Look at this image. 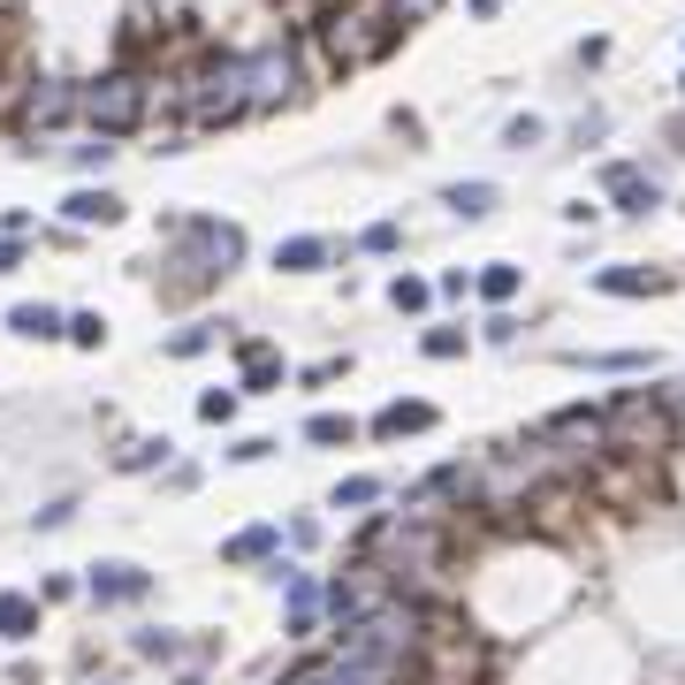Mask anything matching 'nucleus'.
Here are the masks:
<instances>
[{
  "label": "nucleus",
  "instance_id": "f3484780",
  "mask_svg": "<svg viewBox=\"0 0 685 685\" xmlns=\"http://www.w3.org/2000/svg\"><path fill=\"white\" fill-rule=\"evenodd\" d=\"M282 381V358L267 342H244V388H275Z\"/></svg>",
  "mask_w": 685,
  "mask_h": 685
},
{
  "label": "nucleus",
  "instance_id": "a878e982",
  "mask_svg": "<svg viewBox=\"0 0 685 685\" xmlns=\"http://www.w3.org/2000/svg\"><path fill=\"white\" fill-rule=\"evenodd\" d=\"M229 411H236L229 388H206V396H198V419H229Z\"/></svg>",
  "mask_w": 685,
  "mask_h": 685
},
{
  "label": "nucleus",
  "instance_id": "20e7f679",
  "mask_svg": "<svg viewBox=\"0 0 685 685\" xmlns=\"http://www.w3.org/2000/svg\"><path fill=\"white\" fill-rule=\"evenodd\" d=\"M77 107L92 115L100 138H123V130H138V123L153 115V84H146L138 69H107L92 92H77Z\"/></svg>",
  "mask_w": 685,
  "mask_h": 685
},
{
  "label": "nucleus",
  "instance_id": "f03ea898",
  "mask_svg": "<svg viewBox=\"0 0 685 685\" xmlns=\"http://www.w3.org/2000/svg\"><path fill=\"white\" fill-rule=\"evenodd\" d=\"M236 115H252V100H244V54H206L183 77V123L190 130H221Z\"/></svg>",
  "mask_w": 685,
  "mask_h": 685
},
{
  "label": "nucleus",
  "instance_id": "4be33fe9",
  "mask_svg": "<svg viewBox=\"0 0 685 685\" xmlns=\"http://www.w3.org/2000/svg\"><path fill=\"white\" fill-rule=\"evenodd\" d=\"M373 496H381V480H342V488H336V511H342V503L358 511V503H373Z\"/></svg>",
  "mask_w": 685,
  "mask_h": 685
},
{
  "label": "nucleus",
  "instance_id": "cd10ccee",
  "mask_svg": "<svg viewBox=\"0 0 685 685\" xmlns=\"http://www.w3.org/2000/svg\"><path fill=\"white\" fill-rule=\"evenodd\" d=\"M358 244H365V252H396V221H373Z\"/></svg>",
  "mask_w": 685,
  "mask_h": 685
},
{
  "label": "nucleus",
  "instance_id": "0eeeda50",
  "mask_svg": "<svg viewBox=\"0 0 685 685\" xmlns=\"http://www.w3.org/2000/svg\"><path fill=\"white\" fill-rule=\"evenodd\" d=\"M61 115H77V84H61V77L31 84V100H23V130H54Z\"/></svg>",
  "mask_w": 685,
  "mask_h": 685
},
{
  "label": "nucleus",
  "instance_id": "4468645a",
  "mask_svg": "<svg viewBox=\"0 0 685 685\" xmlns=\"http://www.w3.org/2000/svg\"><path fill=\"white\" fill-rule=\"evenodd\" d=\"M8 328H15V336H69V321H61V313H54V305H15V313H8Z\"/></svg>",
  "mask_w": 685,
  "mask_h": 685
},
{
  "label": "nucleus",
  "instance_id": "423d86ee",
  "mask_svg": "<svg viewBox=\"0 0 685 685\" xmlns=\"http://www.w3.org/2000/svg\"><path fill=\"white\" fill-rule=\"evenodd\" d=\"M298 92V54L275 38V46H259V54H244V100H252V115H267V107H282Z\"/></svg>",
  "mask_w": 685,
  "mask_h": 685
},
{
  "label": "nucleus",
  "instance_id": "393cba45",
  "mask_svg": "<svg viewBox=\"0 0 685 685\" xmlns=\"http://www.w3.org/2000/svg\"><path fill=\"white\" fill-rule=\"evenodd\" d=\"M587 365H602V373H640L648 358H640V350H609V358H587Z\"/></svg>",
  "mask_w": 685,
  "mask_h": 685
},
{
  "label": "nucleus",
  "instance_id": "1a4fd4ad",
  "mask_svg": "<svg viewBox=\"0 0 685 685\" xmlns=\"http://www.w3.org/2000/svg\"><path fill=\"white\" fill-rule=\"evenodd\" d=\"M602 183H609V198H617L625 213H655V175H640V169H609Z\"/></svg>",
  "mask_w": 685,
  "mask_h": 685
},
{
  "label": "nucleus",
  "instance_id": "a211bd4d",
  "mask_svg": "<svg viewBox=\"0 0 685 685\" xmlns=\"http://www.w3.org/2000/svg\"><path fill=\"white\" fill-rule=\"evenodd\" d=\"M267 548H275V533H267V525H252V533H236V541H229V564H252V556H267Z\"/></svg>",
  "mask_w": 685,
  "mask_h": 685
},
{
  "label": "nucleus",
  "instance_id": "9d476101",
  "mask_svg": "<svg viewBox=\"0 0 685 685\" xmlns=\"http://www.w3.org/2000/svg\"><path fill=\"white\" fill-rule=\"evenodd\" d=\"M594 290H609V298H648V290H671V275H648V267H602Z\"/></svg>",
  "mask_w": 685,
  "mask_h": 685
},
{
  "label": "nucleus",
  "instance_id": "c85d7f7f",
  "mask_svg": "<svg viewBox=\"0 0 685 685\" xmlns=\"http://www.w3.org/2000/svg\"><path fill=\"white\" fill-rule=\"evenodd\" d=\"M107 153H115V146H107V138H92V146H77V169H107Z\"/></svg>",
  "mask_w": 685,
  "mask_h": 685
},
{
  "label": "nucleus",
  "instance_id": "7ed1b4c3",
  "mask_svg": "<svg viewBox=\"0 0 685 685\" xmlns=\"http://www.w3.org/2000/svg\"><path fill=\"white\" fill-rule=\"evenodd\" d=\"M404 38V15H396V0H350L328 15V46H336L342 69H365V61H381L388 46Z\"/></svg>",
  "mask_w": 685,
  "mask_h": 685
},
{
  "label": "nucleus",
  "instance_id": "aec40b11",
  "mask_svg": "<svg viewBox=\"0 0 685 685\" xmlns=\"http://www.w3.org/2000/svg\"><path fill=\"white\" fill-rule=\"evenodd\" d=\"M305 434H313V442H328V450H336V442H350V434H358V427H350V419H336V411H321V419H313V427H305Z\"/></svg>",
  "mask_w": 685,
  "mask_h": 685
},
{
  "label": "nucleus",
  "instance_id": "bb28decb",
  "mask_svg": "<svg viewBox=\"0 0 685 685\" xmlns=\"http://www.w3.org/2000/svg\"><path fill=\"white\" fill-rule=\"evenodd\" d=\"M457 350H465L457 328H434V336H427V358H457Z\"/></svg>",
  "mask_w": 685,
  "mask_h": 685
},
{
  "label": "nucleus",
  "instance_id": "ddd939ff",
  "mask_svg": "<svg viewBox=\"0 0 685 685\" xmlns=\"http://www.w3.org/2000/svg\"><path fill=\"white\" fill-rule=\"evenodd\" d=\"M38 632V602L31 594H0V640H31Z\"/></svg>",
  "mask_w": 685,
  "mask_h": 685
},
{
  "label": "nucleus",
  "instance_id": "5701e85b",
  "mask_svg": "<svg viewBox=\"0 0 685 685\" xmlns=\"http://www.w3.org/2000/svg\"><path fill=\"white\" fill-rule=\"evenodd\" d=\"M69 342H84V350H92V342H107V328H100V313H77V321H69Z\"/></svg>",
  "mask_w": 685,
  "mask_h": 685
},
{
  "label": "nucleus",
  "instance_id": "9b49d317",
  "mask_svg": "<svg viewBox=\"0 0 685 685\" xmlns=\"http://www.w3.org/2000/svg\"><path fill=\"white\" fill-rule=\"evenodd\" d=\"M450 213H465V221H488L496 213V183H450V198H442Z\"/></svg>",
  "mask_w": 685,
  "mask_h": 685
},
{
  "label": "nucleus",
  "instance_id": "dca6fc26",
  "mask_svg": "<svg viewBox=\"0 0 685 685\" xmlns=\"http://www.w3.org/2000/svg\"><path fill=\"white\" fill-rule=\"evenodd\" d=\"M321 259H328V244H321V236H290V244L275 252V267H282V275H313Z\"/></svg>",
  "mask_w": 685,
  "mask_h": 685
},
{
  "label": "nucleus",
  "instance_id": "f257e3e1",
  "mask_svg": "<svg viewBox=\"0 0 685 685\" xmlns=\"http://www.w3.org/2000/svg\"><path fill=\"white\" fill-rule=\"evenodd\" d=\"M678 442V411H671V396H648V388H625V396H609L602 404V450H625V457H663Z\"/></svg>",
  "mask_w": 685,
  "mask_h": 685
},
{
  "label": "nucleus",
  "instance_id": "c756f323",
  "mask_svg": "<svg viewBox=\"0 0 685 685\" xmlns=\"http://www.w3.org/2000/svg\"><path fill=\"white\" fill-rule=\"evenodd\" d=\"M0 275H15V244H0Z\"/></svg>",
  "mask_w": 685,
  "mask_h": 685
},
{
  "label": "nucleus",
  "instance_id": "39448f33",
  "mask_svg": "<svg viewBox=\"0 0 685 685\" xmlns=\"http://www.w3.org/2000/svg\"><path fill=\"white\" fill-rule=\"evenodd\" d=\"M236 259H244V236H236L229 221H190V229L175 236V267H183V275H169V290H198V282L229 275Z\"/></svg>",
  "mask_w": 685,
  "mask_h": 685
},
{
  "label": "nucleus",
  "instance_id": "b1692460",
  "mask_svg": "<svg viewBox=\"0 0 685 685\" xmlns=\"http://www.w3.org/2000/svg\"><path fill=\"white\" fill-rule=\"evenodd\" d=\"M388 298H396L404 313H419V305H427V282H411V275H396V290H388Z\"/></svg>",
  "mask_w": 685,
  "mask_h": 685
},
{
  "label": "nucleus",
  "instance_id": "2eb2a0df",
  "mask_svg": "<svg viewBox=\"0 0 685 685\" xmlns=\"http://www.w3.org/2000/svg\"><path fill=\"white\" fill-rule=\"evenodd\" d=\"M69 221H100V229H107V221H123V198H115V190H77V198H69Z\"/></svg>",
  "mask_w": 685,
  "mask_h": 685
},
{
  "label": "nucleus",
  "instance_id": "6ab92c4d",
  "mask_svg": "<svg viewBox=\"0 0 685 685\" xmlns=\"http://www.w3.org/2000/svg\"><path fill=\"white\" fill-rule=\"evenodd\" d=\"M480 298H496V305H503V298H518V267H503V259H496V267L480 275Z\"/></svg>",
  "mask_w": 685,
  "mask_h": 685
},
{
  "label": "nucleus",
  "instance_id": "f8f14e48",
  "mask_svg": "<svg viewBox=\"0 0 685 685\" xmlns=\"http://www.w3.org/2000/svg\"><path fill=\"white\" fill-rule=\"evenodd\" d=\"M427 427H434V404H388L373 419V434H427Z\"/></svg>",
  "mask_w": 685,
  "mask_h": 685
},
{
  "label": "nucleus",
  "instance_id": "6e6552de",
  "mask_svg": "<svg viewBox=\"0 0 685 685\" xmlns=\"http://www.w3.org/2000/svg\"><path fill=\"white\" fill-rule=\"evenodd\" d=\"M146 587H153V579H146L138 564H100V571H92V594H100V602H138Z\"/></svg>",
  "mask_w": 685,
  "mask_h": 685
},
{
  "label": "nucleus",
  "instance_id": "412c9836",
  "mask_svg": "<svg viewBox=\"0 0 685 685\" xmlns=\"http://www.w3.org/2000/svg\"><path fill=\"white\" fill-rule=\"evenodd\" d=\"M169 457V442H130L123 450V473H146V465H161Z\"/></svg>",
  "mask_w": 685,
  "mask_h": 685
}]
</instances>
